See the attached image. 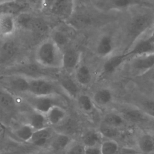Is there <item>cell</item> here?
Returning <instances> with one entry per match:
<instances>
[{
	"label": "cell",
	"mask_w": 154,
	"mask_h": 154,
	"mask_svg": "<svg viewBox=\"0 0 154 154\" xmlns=\"http://www.w3.org/2000/svg\"><path fill=\"white\" fill-rule=\"evenodd\" d=\"M63 57V50L50 38L39 44L34 54L36 63L48 69H62Z\"/></svg>",
	"instance_id": "6da1fadb"
},
{
	"label": "cell",
	"mask_w": 154,
	"mask_h": 154,
	"mask_svg": "<svg viewBox=\"0 0 154 154\" xmlns=\"http://www.w3.org/2000/svg\"><path fill=\"white\" fill-rule=\"evenodd\" d=\"M118 111L128 125L141 127L144 130L154 132V119L137 106H124Z\"/></svg>",
	"instance_id": "7a4b0ae2"
},
{
	"label": "cell",
	"mask_w": 154,
	"mask_h": 154,
	"mask_svg": "<svg viewBox=\"0 0 154 154\" xmlns=\"http://www.w3.org/2000/svg\"><path fill=\"white\" fill-rule=\"evenodd\" d=\"M154 24V16L151 13L142 12L135 15L131 19L128 28L131 38L129 48L146 32L152 29Z\"/></svg>",
	"instance_id": "3957f363"
},
{
	"label": "cell",
	"mask_w": 154,
	"mask_h": 154,
	"mask_svg": "<svg viewBox=\"0 0 154 154\" xmlns=\"http://www.w3.org/2000/svg\"><path fill=\"white\" fill-rule=\"evenodd\" d=\"M0 83L2 88L17 97L28 94V77L17 74H7L0 78Z\"/></svg>",
	"instance_id": "277c9868"
},
{
	"label": "cell",
	"mask_w": 154,
	"mask_h": 154,
	"mask_svg": "<svg viewBox=\"0 0 154 154\" xmlns=\"http://www.w3.org/2000/svg\"><path fill=\"white\" fill-rule=\"evenodd\" d=\"M57 88L51 80L45 77L29 78L28 94L37 97L57 96Z\"/></svg>",
	"instance_id": "5b68a950"
},
{
	"label": "cell",
	"mask_w": 154,
	"mask_h": 154,
	"mask_svg": "<svg viewBox=\"0 0 154 154\" xmlns=\"http://www.w3.org/2000/svg\"><path fill=\"white\" fill-rule=\"evenodd\" d=\"M57 96H37L25 94L21 97L31 109L46 115L53 106L59 105L56 100Z\"/></svg>",
	"instance_id": "8992f818"
},
{
	"label": "cell",
	"mask_w": 154,
	"mask_h": 154,
	"mask_svg": "<svg viewBox=\"0 0 154 154\" xmlns=\"http://www.w3.org/2000/svg\"><path fill=\"white\" fill-rule=\"evenodd\" d=\"M125 53L128 59L137 56L154 53V42L149 36L140 38Z\"/></svg>",
	"instance_id": "52a82bcc"
},
{
	"label": "cell",
	"mask_w": 154,
	"mask_h": 154,
	"mask_svg": "<svg viewBox=\"0 0 154 154\" xmlns=\"http://www.w3.org/2000/svg\"><path fill=\"white\" fill-rule=\"evenodd\" d=\"M17 97L9 91L0 88V113L5 116H12L19 108Z\"/></svg>",
	"instance_id": "ba28073f"
},
{
	"label": "cell",
	"mask_w": 154,
	"mask_h": 154,
	"mask_svg": "<svg viewBox=\"0 0 154 154\" xmlns=\"http://www.w3.org/2000/svg\"><path fill=\"white\" fill-rule=\"evenodd\" d=\"M81 52L74 48H67L63 50L62 69L66 73L71 74L81 64Z\"/></svg>",
	"instance_id": "9c48e42d"
},
{
	"label": "cell",
	"mask_w": 154,
	"mask_h": 154,
	"mask_svg": "<svg viewBox=\"0 0 154 154\" xmlns=\"http://www.w3.org/2000/svg\"><path fill=\"white\" fill-rule=\"evenodd\" d=\"M136 147L141 154H154V132L142 130L137 136Z\"/></svg>",
	"instance_id": "30bf717a"
},
{
	"label": "cell",
	"mask_w": 154,
	"mask_h": 154,
	"mask_svg": "<svg viewBox=\"0 0 154 154\" xmlns=\"http://www.w3.org/2000/svg\"><path fill=\"white\" fill-rule=\"evenodd\" d=\"M130 59V66L137 75L144 74L154 68V53L137 56Z\"/></svg>",
	"instance_id": "8fae6325"
},
{
	"label": "cell",
	"mask_w": 154,
	"mask_h": 154,
	"mask_svg": "<svg viewBox=\"0 0 154 154\" xmlns=\"http://www.w3.org/2000/svg\"><path fill=\"white\" fill-rule=\"evenodd\" d=\"M17 25L16 18L11 13H0V37L8 38L16 32Z\"/></svg>",
	"instance_id": "7c38bea8"
},
{
	"label": "cell",
	"mask_w": 154,
	"mask_h": 154,
	"mask_svg": "<svg viewBox=\"0 0 154 154\" xmlns=\"http://www.w3.org/2000/svg\"><path fill=\"white\" fill-rule=\"evenodd\" d=\"M75 2V0H55L51 5V12L62 20L69 19L74 13Z\"/></svg>",
	"instance_id": "4fadbf2b"
},
{
	"label": "cell",
	"mask_w": 154,
	"mask_h": 154,
	"mask_svg": "<svg viewBox=\"0 0 154 154\" xmlns=\"http://www.w3.org/2000/svg\"><path fill=\"white\" fill-rule=\"evenodd\" d=\"M19 47L12 41L6 42L0 46V65H7L12 62L19 52Z\"/></svg>",
	"instance_id": "5bb4252c"
},
{
	"label": "cell",
	"mask_w": 154,
	"mask_h": 154,
	"mask_svg": "<svg viewBox=\"0 0 154 154\" xmlns=\"http://www.w3.org/2000/svg\"><path fill=\"white\" fill-rule=\"evenodd\" d=\"M59 84L62 89L70 97L76 99L80 92V86L71 74L66 72L59 78Z\"/></svg>",
	"instance_id": "9a60e30c"
},
{
	"label": "cell",
	"mask_w": 154,
	"mask_h": 154,
	"mask_svg": "<svg viewBox=\"0 0 154 154\" xmlns=\"http://www.w3.org/2000/svg\"><path fill=\"white\" fill-rule=\"evenodd\" d=\"M115 49L112 38L109 35H105L102 36L97 42L96 52L100 57L107 59L114 55Z\"/></svg>",
	"instance_id": "2e32d148"
},
{
	"label": "cell",
	"mask_w": 154,
	"mask_h": 154,
	"mask_svg": "<svg viewBox=\"0 0 154 154\" xmlns=\"http://www.w3.org/2000/svg\"><path fill=\"white\" fill-rule=\"evenodd\" d=\"M26 115V121L24 123L29 125L35 131L48 127L46 115L32 109Z\"/></svg>",
	"instance_id": "e0dca14e"
},
{
	"label": "cell",
	"mask_w": 154,
	"mask_h": 154,
	"mask_svg": "<svg viewBox=\"0 0 154 154\" xmlns=\"http://www.w3.org/2000/svg\"><path fill=\"white\" fill-rule=\"evenodd\" d=\"M73 73L74 78L80 87H87L91 84L93 75L88 65L81 63Z\"/></svg>",
	"instance_id": "ac0fdd59"
},
{
	"label": "cell",
	"mask_w": 154,
	"mask_h": 154,
	"mask_svg": "<svg viewBox=\"0 0 154 154\" xmlns=\"http://www.w3.org/2000/svg\"><path fill=\"white\" fill-rule=\"evenodd\" d=\"M46 116L49 125H59L66 120L67 112L63 107L56 105L51 108Z\"/></svg>",
	"instance_id": "d6986e66"
},
{
	"label": "cell",
	"mask_w": 154,
	"mask_h": 154,
	"mask_svg": "<svg viewBox=\"0 0 154 154\" xmlns=\"http://www.w3.org/2000/svg\"><path fill=\"white\" fill-rule=\"evenodd\" d=\"M92 98L96 107L106 108L113 101V93L109 88H101L94 92Z\"/></svg>",
	"instance_id": "ffe728a7"
},
{
	"label": "cell",
	"mask_w": 154,
	"mask_h": 154,
	"mask_svg": "<svg viewBox=\"0 0 154 154\" xmlns=\"http://www.w3.org/2000/svg\"><path fill=\"white\" fill-rule=\"evenodd\" d=\"M53 135V131L50 127L36 130L29 143L36 147H43L50 143Z\"/></svg>",
	"instance_id": "44dd1931"
},
{
	"label": "cell",
	"mask_w": 154,
	"mask_h": 154,
	"mask_svg": "<svg viewBox=\"0 0 154 154\" xmlns=\"http://www.w3.org/2000/svg\"><path fill=\"white\" fill-rule=\"evenodd\" d=\"M128 60L125 53L113 55L107 59L103 65V70L106 74L114 73L124 62Z\"/></svg>",
	"instance_id": "7402d4cb"
},
{
	"label": "cell",
	"mask_w": 154,
	"mask_h": 154,
	"mask_svg": "<svg viewBox=\"0 0 154 154\" xmlns=\"http://www.w3.org/2000/svg\"><path fill=\"white\" fill-rule=\"evenodd\" d=\"M103 138L98 130L89 129L83 133L80 142L85 147L100 146Z\"/></svg>",
	"instance_id": "603a6c76"
},
{
	"label": "cell",
	"mask_w": 154,
	"mask_h": 154,
	"mask_svg": "<svg viewBox=\"0 0 154 154\" xmlns=\"http://www.w3.org/2000/svg\"><path fill=\"white\" fill-rule=\"evenodd\" d=\"M71 137L63 133H57L53 135L51 140L50 145L54 150L58 151L66 150L72 143Z\"/></svg>",
	"instance_id": "cb8c5ba5"
},
{
	"label": "cell",
	"mask_w": 154,
	"mask_h": 154,
	"mask_svg": "<svg viewBox=\"0 0 154 154\" xmlns=\"http://www.w3.org/2000/svg\"><path fill=\"white\" fill-rule=\"evenodd\" d=\"M75 99L78 108L82 112L87 115L94 112L96 106L92 97L87 94L80 93Z\"/></svg>",
	"instance_id": "d4e9b609"
},
{
	"label": "cell",
	"mask_w": 154,
	"mask_h": 154,
	"mask_svg": "<svg viewBox=\"0 0 154 154\" xmlns=\"http://www.w3.org/2000/svg\"><path fill=\"white\" fill-rule=\"evenodd\" d=\"M102 122L120 129L128 125L119 111H110L106 113Z\"/></svg>",
	"instance_id": "484cf974"
},
{
	"label": "cell",
	"mask_w": 154,
	"mask_h": 154,
	"mask_svg": "<svg viewBox=\"0 0 154 154\" xmlns=\"http://www.w3.org/2000/svg\"><path fill=\"white\" fill-rule=\"evenodd\" d=\"M50 38L63 51L67 48L71 39L69 32L62 29L54 30L51 33Z\"/></svg>",
	"instance_id": "4316f807"
},
{
	"label": "cell",
	"mask_w": 154,
	"mask_h": 154,
	"mask_svg": "<svg viewBox=\"0 0 154 154\" xmlns=\"http://www.w3.org/2000/svg\"><path fill=\"white\" fill-rule=\"evenodd\" d=\"M35 130L28 124L23 123L14 131V134L18 139L24 143H29Z\"/></svg>",
	"instance_id": "83f0119b"
},
{
	"label": "cell",
	"mask_w": 154,
	"mask_h": 154,
	"mask_svg": "<svg viewBox=\"0 0 154 154\" xmlns=\"http://www.w3.org/2000/svg\"><path fill=\"white\" fill-rule=\"evenodd\" d=\"M99 146L101 154H118L120 150L119 144L116 139L104 140Z\"/></svg>",
	"instance_id": "f1b7e54d"
},
{
	"label": "cell",
	"mask_w": 154,
	"mask_h": 154,
	"mask_svg": "<svg viewBox=\"0 0 154 154\" xmlns=\"http://www.w3.org/2000/svg\"><path fill=\"white\" fill-rule=\"evenodd\" d=\"M120 130L121 129L109 125L102 121L98 129L103 137L112 139H116L119 136L121 133Z\"/></svg>",
	"instance_id": "f546056e"
},
{
	"label": "cell",
	"mask_w": 154,
	"mask_h": 154,
	"mask_svg": "<svg viewBox=\"0 0 154 154\" xmlns=\"http://www.w3.org/2000/svg\"><path fill=\"white\" fill-rule=\"evenodd\" d=\"M143 0H109L110 5L117 9H125L141 4Z\"/></svg>",
	"instance_id": "4dcf8cb0"
},
{
	"label": "cell",
	"mask_w": 154,
	"mask_h": 154,
	"mask_svg": "<svg viewBox=\"0 0 154 154\" xmlns=\"http://www.w3.org/2000/svg\"><path fill=\"white\" fill-rule=\"evenodd\" d=\"M66 151V154H85V146L81 142H72Z\"/></svg>",
	"instance_id": "1f68e13d"
},
{
	"label": "cell",
	"mask_w": 154,
	"mask_h": 154,
	"mask_svg": "<svg viewBox=\"0 0 154 154\" xmlns=\"http://www.w3.org/2000/svg\"><path fill=\"white\" fill-rule=\"evenodd\" d=\"M154 119V100H146L142 101L137 106Z\"/></svg>",
	"instance_id": "d6a6232c"
},
{
	"label": "cell",
	"mask_w": 154,
	"mask_h": 154,
	"mask_svg": "<svg viewBox=\"0 0 154 154\" xmlns=\"http://www.w3.org/2000/svg\"><path fill=\"white\" fill-rule=\"evenodd\" d=\"M85 154H101L100 146L85 147Z\"/></svg>",
	"instance_id": "836d02e7"
},
{
	"label": "cell",
	"mask_w": 154,
	"mask_h": 154,
	"mask_svg": "<svg viewBox=\"0 0 154 154\" xmlns=\"http://www.w3.org/2000/svg\"><path fill=\"white\" fill-rule=\"evenodd\" d=\"M149 36L151 38V39L154 42V24L152 28L151 29V33H150Z\"/></svg>",
	"instance_id": "e575fe53"
},
{
	"label": "cell",
	"mask_w": 154,
	"mask_h": 154,
	"mask_svg": "<svg viewBox=\"0 0 154 154\" xmlns=\"http://www.w3.org/2000/svg\"><path fill=\"white\" fill-rule=\"evenodd\" d=\"M5 1V0H0V1H1V2H2V1Z\"/></svg>",
	"instance_id": "d590c367"
},
{
	"label": "cell",
	"mask_w": 154,
	"mask_h": 154,
	"mask_svg": "<svg viewBox=\"0 0 154 154\" xmlns=\"http://www.w3.org/2000/svg\"></svg>",
	"instance_id": "8d00e7d4"
}]
</instances>
